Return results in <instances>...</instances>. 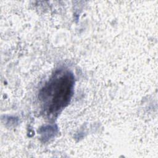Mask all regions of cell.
<instances>
[{
    "label": "cell",
    "instance_id": "obj_1",
    "mask_svg": "<svg viewBox=\"0 0 158 158\" xmlns=\"http://www.w3.org/2000/svg\"><path fill=\"white\" fill-rule=\"evenodd\" d=\"M74 77L67 70H60L45 84L39 99L44 113L49 116L59 114L70 102L73 94Z\"/></svg>",
    "mask_w": 158,
    "mask_h": 158
}]
</instances>
